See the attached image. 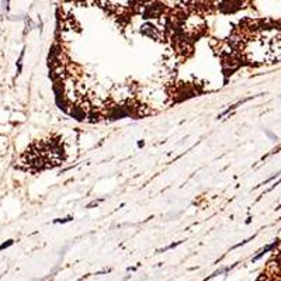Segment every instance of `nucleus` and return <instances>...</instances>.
I'll return each mask as SVG.
<instances>
[{
    "instance_id": "obj_1",
    "label": "nucleus",
    "mask_w": 281,
    "mask_h": 281,
    "mask_svg": "<svg viewBox=\"0 0 281 281\" xmlns=\"http://www.w3.org/2000/svg\"><path fill=\"white\" fill-rule=\"evenodd\" d=\"M217 4L218 10L222 13H233L243 7V1H219Z\"/></svg>"
},
{
    "instance_id": "obj_2",
    "label": "nucleus",
    "mask_w": 281,
    "mask_h": 281,
    "mask_svg": "<svg viewBox=\"0 0 281 281\" xmlns=\"http://www.w3.org/2000/svg\"><path fill=\"white\" fill-rule=\"evenodd\" d=\"M141 32L144 35H148L151 38H159L160 37V32H159V28L156 25H152V24H144L141 27Z\"/></svg>"
},
{
    "instance_id": "obj_3",
    "label": "nucleus",
    "mask_w": 281,
    "mask_h": 281,
    "mask_svg": "<svg viewBox=\"0 0 281 281\" xmlns=\"http://www.w3.org/2000/svg\"><path fill=\"white\" fill-rule=\"evenodd\" d=\"M69 114L72 115L75 120H77V121H83L86 117H87V114H86V112H83L80 108H79V107H76V105H75L73 108L69 110Z\"/></svg>"
},
{
    "instance_id": "obj_4",
    "label": "nucleus",
    "mask_w": 281,
    "mask_h": 281,
    "mask_svg": "<svg viewBox=\"0 0 281 281\" xmlns=\"http://www.w3.org/2000/svg\"><path fill=\"white\" fill-rule=\"evenodd\" d=\"M277 245H278V241H275V242H273L271 245H268V246H266L264 249L261 250V252H260V253H259V255H257L256 257H253V261H257L259 259H261V257L264 256V255H266V253H267V252H270V250H271V249H274V248H275Z\"/></svg>"
},
{
    "instance_id": "obj_5",
    "label": "nucleus",
    "mask_w": 281,
    "mask_h": 281,
    "mask_svg": "<svg viewBox=\"0 0 281 281\" xmlns=\"http://www.w3.org/2000/svg\"><path fill=\"white\" fill-rule=\"evenodd\" d=\"M72 219H73L72 217H68V218H65V219H56L55 224H59V222H62V224H63V222H69V221H72Z\"/></svg>"
},
{
    "instance_id": "obj_6",
    "label": "nucleus",
    "mask_w": 281,
    "mask_h": 281,
    "mask_svg": "<svg viewBox=\"0 0 281 281\" xmlns=\"http://www.w3.org/2000/svg\"><path fill=\"white\" fill-rule=\"evenodd\" d=\"M11 243H13V241H8L7 243H4V245H1V246H0V249H4V248H7V246H10Z\"/></svg>"
}]
</instances>
